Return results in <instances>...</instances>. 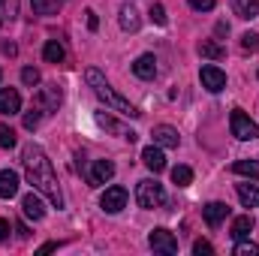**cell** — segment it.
I'll list each match as a JSON object with an SVG mask.
<instances>
[{"label": "cell", "instance_id": "obj_1", "mask_svg": "<svg viewBox=\"0 0 259 256\" xmlns=\"http://www.w3.org/2000/svg\"><path fill=\"white\" fill-rule=\"evenodd\" d=\"M21 163H24V172H27V181L33 184V190L42 193L55 208H64V193H61L55 166H52V160L46 157V151L30 142V145H24V151H21Z\"/></svg>", "mask_w": 259, "mask_h": 256}, {"label": "cell", "instance_id": "obj_2", "mask_svg": "<svg viewBox=\"0 0 259 256\" xmlns=\"http://www.w3.org/2000/svg\"><path fill=\"white\" fill-rule=\"evenodd\" d=\"M84 81L94 88V94H97V97H100V100H103L109 109L121 112L124 118H139V115H142V112H139V109H136L130 100H124V97H121V94H118V91H115V88L106 81V75H103L100 69H94V66H91V69H84Z\"/></svg>", "mask_w": 259, "mask_h": 256}, {"label": "cell", "instance_id": "obj_3", "mask_svg": "<svg viewBox=\"0 0 259 256\" xmlns=\"http://www.w3.org/2000/svg\"><path fill=\"white\" fill-rule=\"evenodd\" d=\"M136 202H139L145 211L163 208V205H166V190H163V184H157L154 178L139 181V184H136Z\"/></svg>", "mask_w": 259, "mask_h": 256}, {"label": "cell", "instance_id": "obj_4", "mask_svg": "<svg viewBox=\"0 0 259 256\" xmlns=\"http://www.w3.org/2000/svg\"><path fill=\"white\" fill-rule=\"evenodd\" d=\"M229 127H232V136H235L238 142H253V139L259 136V127L250 121V115L241 112V109H232V115H229Z\"/></svg>", "mask_w": 259, "mask_h": 256}, {"label": "cell", "instance_id": "obj_5", "mask_svg": "<svg viewBox=\"0 0 259 256\" xmlns=\"http://www.w3.org/2000/svg\"><path fill=\"white\" fill-rule=\"evenodd\" d=\"M61 100H64L61 88H58V84H49V88H39V94L33 97V106H36L42 115H52V112H58Z\"/></svg>", "mask_w": 259, "mask_h": 256}, {"label": "cell", "instance_id": "obj_6", "mask_svg": "<svg viewBox=\"0 0 259 256\" xmlns=\"http://www.w3.org/2000/svg\"><path fill=\"white\" fill-rule=\"evenodd\" d=\"M148 244H151V250H157V253H166V256L178 253V238H175L169 229H163V226L148 235Z\"/></svg>", "mask_w": 259, "mask_h": 256}, {"label": "cell", "instance_id": "obj_7", "mask_svg": "<svg viewBox=\"0 0 259 256\" xmlns=\"http://www.w3.org/2000/svg\"><path fill=\"white\" fill-rule=\"evenodd\" d=\"M100 208L106 214H118L127 208V190L124 187H106V193L100 196Z\"/></svg>", "mask_w": 259, "mask_h": 256}, {"label": "cell", "instance_id": "obj_8", "mask_svg": "<svg viewBox=\"0 0 259 256\" xmlns=\"http://www.w3.org/2000/svg\"><path fill=\"white\" fill-rule=\"evenodd\" d=\"M199 78H202V88H205V91H211V94H220V91L226 88V72H223L220 66H214V64L202 66Z\"/></svg>", "mask_w": 259, "mask_h": 256}, {"label": "cell", "instance_id": "obj_9", "mask_svg": "<svg viewBox=\"0 0 259 256\" xmlns=\"http://www.w3.org/2000/svg\"><path fill=\"white\" fill-rule=\"evenodd\" d=\"M112 178H115V163L112 160H94V166L88 169V181L94 187H100V184H106Z\"/></svg>", "mask_w": 259, "mask_h": 256}, {"label": "cell", "instance_id": "obj_10", "mask_svg": "<svg viewBox=\"0 0 259 256\" xmlns=\"http://www.w3.org/2000/svg\"><path fill=\"white\" fill-rule=\"evenodd\" d=\"M21 211H24V217H30V220H42L46 217V202H42V193H27L24 199H21Z\"/></svg>", "mask_w": 259, "mask_h": 256}, {"label": "cell", "instance_id": "obj_11", "mask_svg": "<svg viewBox=\"0 0 259 256\" xmlns=\"http://www.w3.org/2000/svg\"><path fill=\"white\" fill-rule=\"evenodd\" d=\"M142 163L157 175V172H163L166 169V154H163V148L160 145H148L145 151H142Z\"/></svg>", "mask_w": 259, "mask_h": 256}, {"label": "cell", "instance_id": "obj_12", "mask_svg": "<svg viewBox=\"0 0 259 256\" xmlns=\"http://www.w3.org/2000/svg\"><path fill=\"white\" fill-rule=\"evenodd\" d=\"M202 217H205L208 226H220V223L229 217V205H226V202H208V205L202 208Z\"/></svg>", "mask_w": 259, "mask_h": 256}, {"label": "cell", "instance_id": "obj_13", "mask_svg": "<svg viewBox=\"0 0 259 256\" xmlns=\"http://www.w3.org/2000/svg\"><path fill=\"white\" fill-rule=\"evenodd\" d=\"M21 112V97L15 88H0V115H18Z\"/></svg>", "mask_w": 259, "mask_h": 256}, {"label": "cell", "instance_id": "obj_14", "mask_svg": "<svg viewBox=\"0 0 259 256\" xmlns=\"http://www.w3.org/2000/svg\"><path fill=\"white\" fill-rule=\"evenodd\" d=\"M154 145H160V148H178V142H181V136H178V130L169 127V124H160V127H154Z\"/></svg>", "mask_w": 259, "mask_h": 256}, {"label": "cell", "instance_id": "obj_15", "mask_svg": "<svg viewBox=\"0 0 259 256\" xmlns=\"http://www.w3.org/2000/svg\"><path fill=\"white\" fill-rule=\"evenodd\" d=\"M97 124L103 130H109V133H115V136H121V139H127V142H136V133L130 127H124V124H118L115 118H109L106 112H97Z\"/></svg>", "mask_w": 259, "mask_h": 256}, {"label": "cell", "instance_id": "obj_16", "mask_svg": "<svg viewBox=\"0 0 259 256\" xmlns=\"http://www.w3.org/2000/svg\"><path fill=\"white\" fill-rule=\"evenodd\" d=\"M133 72H136L139 78L151 81V78L157 75V58H154V55H139L136 64H133Z\"/></svg>", "mask_w": 259, "mask_h": 256}, {"label": "cell", "instance_id": "obj_17", "mask_svg": "<svg viewBox=\"0 0 259 256\" xmlns=\"http://www.w3.org/2000/svg\"><path fill=\"white\" fill-rule=\"evenodd\" d=\"M118 21H121V27H124L127 33H136V30H139V24H142V18H139L136 6H130V3H124V6L118 9Z\"/></svg>", "mask_w": 259, "mask_h": 256}, {"label": "cell", "instance_id": "obj_18", "mask_svg": "<svg viewBox=\"0 0 259 256\" xmlns=\"http://www.w3.org/2000/svg\"><path fill=\"white\" fill-rule=\"evenodd\" d=\"M250 232H253V217L250 214H241V217H235L232 220V238L235 241H241V238H250Z\"/></svg>", "mask_w": 259, "mask_h": 256}, {"label": "cell", "instance_id": "obj_19", "mask_svg": "<svg viewBox=\"0 0 259 256\" xmlns=\"http://www.w3.org/2000/svg\"><path fill=\"white\" fill-rule=\"evenodd\" d=\"M18 193V175L12 169H3L0 172V199H12Z\"/></svg>", "mask_w": 259, "mask_h": 256}, {"label": "cell", "instance_id": "obj_20", "mask_svg": "<svg viewBox=\"0 0 259 256\" xmlns=\"http://www.w3.org/2000/svg\"><path fill=\"white\" fill-rule=\"evenodd\" d=\"M232 12H235L238 18L250 21V18L259 15V0H232Z\"/></svg>", "mask_w": 259, "mask_h": 256}, {"label": "cell", "instance_id": "obj_21", "mask_svg": "<svg viewBox=\"0 0 259 256\" xmlns=\"http://www.w3.org/2000/svg\"><path fill=\"white\" fill-rule=\"evenodd\" d=\"M235 190H238V199H241L244 208H256L259 205V187H253V184H235Z\"/></svg>", "mask_w": 259, "mask_h": 256}, {"label": "cell", "instance_id": "obj_22", "mask_svg": "<svg viewBox=\"0 0 259 256\" xmlns=\"http://www.w3.org/2000/svg\"><path fill=\"white\" fill-rule=\"evenodd\" d=\"M232 172H235V175H244V178H256L259 181V160H235V163H232Z\"/></svg>", "mask_w": 259, "mask_h": 256}, {"label": "cell", "instance_id": "obj_23", "mask_svg": "<svg viewBox=\"0 0 259 256\" xmlns=\"http://www.w3.org/2000/svg\"><path fill=\"white\" fill-rule=\"evenodd\" d=\"M64 46H61V42H58V39H49V42H46V46H42V58H46V61H49V64H61V61H64Z\"/></svg>", "mask_w": 259, "mask_h": 256}, {"label": "cell", "instance_id": "obj_24", "mask_svg": "<svg viewBox=\"0 0 259 256\" xmlns=\"http://www.w3.org/2000/svg\"><path fill=\"white\" fill-rule=\"evenodd\" d=\"M199 55L208 58V61H220L226 52H223V46H217V42H211V39H202V42H199Z\"/></svg>", "mask_w": 259, "mask_h": 256}, {"label": "cell", "instance_id": "obj_25", "mask_svg": "<svg viewBox=\"0 0 259 256\" xmlns=\"http://www.w3.org/2000/svg\"><path fill=\"white\" fill-rule=\"evenodd\" d=\"M172 184L190 187V184H193V169H190V166H175V169H172Z\"/></svg>", "mask_w": 259, "mask_h": 256}, {"label": "cell", "instance_id": "obj_26", "mask_svg": "<svg viewBox=\"0 0 259 256\" xmlns=\"http://www.w3.org/2000/svg\"><path fill=\"white\" fill-rule=\"evenodd\" d=\"M30 6H33L36 15H55L58 6H61V0H30Z\"/></svg>", "mask_w": 259, "mask_h": 256}, {"label": "cell", "instance_id": "obj_27", "mask_svg": "<svg viewBox=\"0 0 259 256\" xmlns=\"http://www.w3.org/2000/svg\"><path fill=\"white\" fill-rule=\"evenodd\" d=\"M18 18V0H0V21Z\"/></svg>", "mask_w": 259, "mask_h": 256}, {"label": "cell", "instance_id": "obj_28", "mask_svg": "<svg viewBox=\"0 0 259 256\" xmlns=\"http://www.w3.org/2000/svg\"><path fill=\"white\" fill-rule=\"evenodd\" d=\"M232 253L235 256H259V247L253 244V241H247V238H241L235 247H232Z\"/></svg>", "mask_w": 259, "mask_h": 256}, {"label": "cell", "instance_id": "obj_29", "mask_svg": "<svg viewBox=\"0 0 259 256\" xmlns=\"http://www.w3.org/2000/svg\"><path fill=\"white\" fill-rule=\"evenodd\" d=\"M21 81H24L27 88H36V84H39V69H33V66H24V69H21Z\"/></svg>", "mask_w": 259, "mask_h": 256}, {"label": "cell", "instance_id": "obj_30", "mask_svg": "<svg viewBox=\"0 0 259 256\" xmlns=\"http://www.w3.org/2000/svg\"><path fill=\"white\" fill-rule=\"evenodd\" d=\"M0 148H6V151L15 148V133L9 127H0Z\"/></svg>", "mask_w": 259, "mask_h": 256}, {"label": "cell", "instance_id": "obj_31", "mask_svg": "<svg viewBox=\"0 0 259 256\" xmlns=\"http://www.w3.org/2000/svg\"><path fill=\"white\" fill-rule=\"evenodd\" d=\"M148 15H151V21H154V24H166V9H163L160 3H154Z\"/></svg>", "mask_w": 259, "mask_h": 256}, {"label": "cell", "instance_id": "obj_32", "mask_svg": "<svg viewBox=\"0 0 259 256\" xmlns=\"http://www.w3.org/2000/svg\"><path fill=\"white\" fill-rule=\"evenodd\" d=\"M241 49L256 52V49H259V36H256V33H244V36H241Z\"/></svg>", "mask_w": 259, "mask_h": 256}, {"label": "cell", "instance_id": "obj_33", "mask_svg": "<svg viewBox=\"0 0 259 256\" xmlns=\"http://www.w3.org/2000/svg\"><path fill=\"white\" fill-rule=\"evenodd\" d=\"M39 115H42V112H39V109L33 106V109H30V112L24 115V127H27V130H33L36 124H39Z\"/></svg>", "mask_w": 259, "mask_h": 256}, {"label": "cell", "instance_id": "obj_34", "mask_svg": "<svg viewBox=\"0 0 259 256\" xmlns=\"http://www.w3.org/2000/svg\"><path fill=\"white\" fill-rule=\"evenodd\" d=\"M193 253L196 256H211L214 253V247H211V241H202V238H199V241L193 244Z\"/></svg>", "mask_w": 259, "mask_h": 256}, {"label": "cell", "instance_id": "obj_35", "mask_svg": "<svg viewBox=\"0 0 259 256\" xmlns=\"http://www.w3.org/2000/svg\"><path fill=\"white\" fill-rule=\"evenodd\" d=\"M187 3L193 6L196 12H208V9H214V3H217V0H187Z\"/></svg>", "mask_w": 259, "mask_h": 256}, {"label": "cell", "instance_id": "obj_36", "mask_svg": "<svg viewBox=\"0 0 259 256\" xmlns=\"http://www.w3.org/2000/svg\"><path fill=\"white\" fill-rule=\"evenodd\" d=\"M84 15H88V27H91V30H97V27H100V18H97V12H94V9H88Z\"/></svg>", "mask_w": 259, "mask_h": 256}, {"label": "cell", "instance_id": "obj_37", "mask_svg": "<svg viewBox=\"0 0 259 256\" xmlns=\"http://www.w3.org/2000/svg\"><path fill=\"white\" fill-rule=\"evenodd\" d=\"M9 229H12V223H9V220H0V241L9 238Z\"/></svg>", "mask_w": 259, "mask_h": 256}, {"label": "cell", "instance_id": "obj_38", "mask_svg": "<svg viewBox=\"0 0 259 256\" xmlns=\"http://www.w3.org/2000/svg\"><path fill=\"white\" fill-rule=\"evenodd\" d=\"M58 247H61L58 241H49V244H42V247H39V253H52V250H58Z\"/></svg>", "mask_w": 259, "mask_h": 256}]
</instances>
